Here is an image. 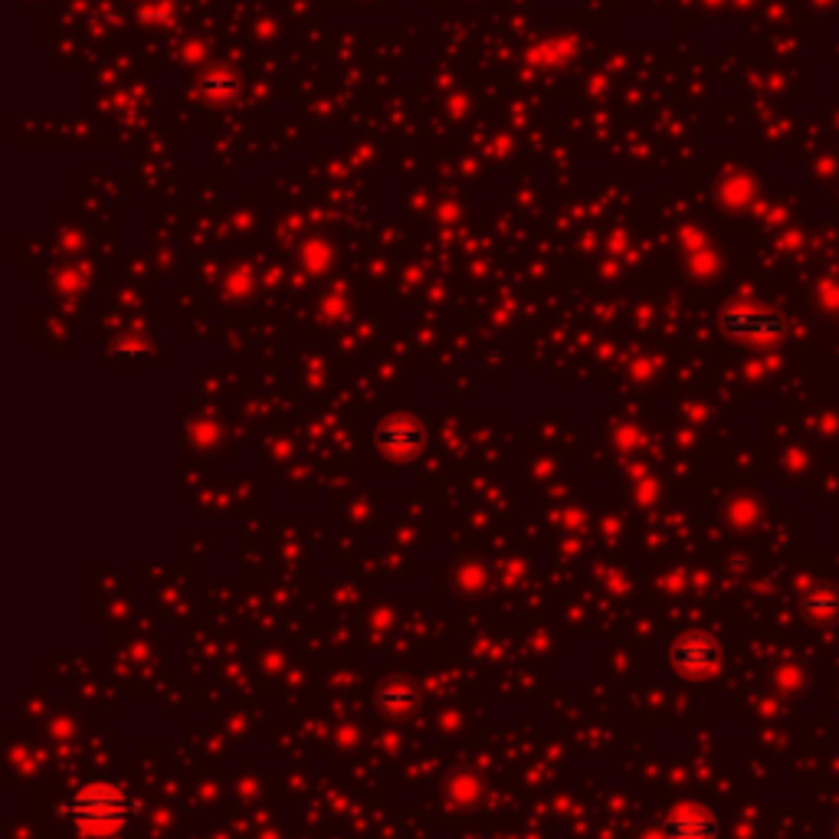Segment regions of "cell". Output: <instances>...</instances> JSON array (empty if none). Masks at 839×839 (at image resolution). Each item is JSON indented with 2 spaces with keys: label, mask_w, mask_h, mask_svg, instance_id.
Listing matches in <instances>:
<instances>
[{
  "label": "cell",
  "mask_w": 839,
  "mask_h": 839,
  "mask_svg": "<svg viewBox=\"0 0 839 839\" xmlns=\"http://www.w3.org/2000/svg\"><path fill=\"white\" fill-rule=\"evenodd\" d=\"M66 816L86 832H115L132 816V800L122 787L96 780L66 800Z\"/></svg>",
  "instance_id": "cell-1"
},
{
  "label": "cell",
  "mask_w": 839,
  "mask_h": 839,
  "mask_svg": "<svg viewBox=\"0 0 839 839\" xmlns=\"http://www.w3.org/2000/svg\"><path fill=\"white\" fill-rule=\"evenodd\" d=\"M669 659L685 676H705L718 666V640L708 633H685L669 649Z\"/></svg>",
  "instance_id": "cell-3"
},
{
  "label": "cell",
  "mask_w": 839,
  "mask_h": 839,
  "mask_svg": "<svg viewBox=\"0 0 839 839\" xmlns=\"http://www.w3.org/2000/svg\"><path fill=\"white\" fill-rule=\"evenodd\" d=\"M377 702H380V708H387V712H406V708H413V702H416V689H413V685H403V682H393V685H384V689L377 692Z\"/></svg>",
  "instance_id": "cell-6"
},
{
  "label": "cell",
  "mask_w": 839,
  "mask_h": 839,
  "mask_svg": "<svg viewBox=\"0 0 839 839\" xmlns=\"http://www.w3.org/2000/svg\"><path fill=\"white\" fill-rule=\"evenodd\" d=\"M666 839H718V819L708 810H676L662 819Z\"/></svg>",
  "instance_id": "cell-4"
},
{
  "label": "cell",
  "mask_w": 839,
  "mask_h": 839,
  "mask_svg": "<svg viewBox=\"0 0 839 839\" xmlns=\"http://www.w3.org/2000/svg\"><path fill=\"white\" fill-rule=\"evenodd\" d=\"M721 328L734 338L747 341H774L787 331L783 318L767 312V308H751V305H731L721 312Z\"/></svg>",
  "instance_id": "cell-2"
},
{
  "label": "cell",
  "mask_w": 839,
  "mask_h": 839,
  "mask_svg": "<svg viewBox=\"0 0 839 839\" xmlns=\"http://www.w3.org/2000/svg\"><path fill=\"white\" fill-rule=\"evenodd\" d=\"M803 610L816 620V623H832L839 620V587L832 584H819L806 594Z\"/></svg>",
  "instance_id": "cell-5"
}]
</instances>
